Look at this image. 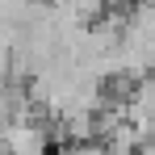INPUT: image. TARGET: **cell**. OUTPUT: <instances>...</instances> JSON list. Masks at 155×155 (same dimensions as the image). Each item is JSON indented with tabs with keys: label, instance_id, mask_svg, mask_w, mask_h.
Masks as SVG:
<instances>
[{
	"label": "cell",
	"instance_id": "6da1fadb",
	"mask_svg": "<svg viewBox=\"0 0 155 155\" xmlns=\"http://www.w3.org/2000/svg\"><path fill=\"white\" fill-rule=\"evenodd\" d=\"M4 151L8 155H51V130L34 113L21 122H4Z\"/></svg>",
	"mask_w": 155,
	"mask_h": 155
},
{
	"label": "cell",
	"instance_id": "7a4b0ae2",
	"mask_svg": "<svg viewBox=\"0 0 155 155\" xmlns=\"http://www.w3.org/2000/svg\"><path fill=\"white\" fill-rule=\"evenodd\" d=\"M63 155H113L105 143H76L71 151H63Z\"/></svg>",
	"mask_w": 155,
	"mask_h": 155
}]
</instances>
